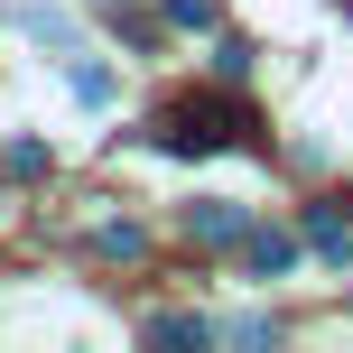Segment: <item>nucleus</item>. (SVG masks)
Segmentation results:
<instances>
[{
  "mask_svg": "<svg viewBox=\"0 0 353 353\" xmlns=\"http://www.w3.org/2000/svg\"><path fill=\"white\" fill-rule=\"evenodd\" d=\"M223 140H251V112L242 103H223V93H186V103H168V121H159V149H223Z\"/></svg>",
  "mask_w": 353,
  "mask_h": 353,
  "instance_id": "f257e3e1",
  "label": "nucleus"
},
{
  "mask_svg": "<svg viewBox=\"0 0 353 353\" xmlns=\"http://www.w3.org/2000/svg\"><path fill=\"white\" fill-rule=\"evenodd\" d=\"M186 232H195V242H214V251H223V242H242V205H223V195H195V205H186Z\"/></svg>",
  "mask_w": 353,
  "mask_h": 353,
  "instance_id": "f03ea898",
  "label": "nucleus"
},
{
  "mask_svg": "<svg viewBox=\"0 0 353 353\" xmlns=\"http://www.w3.org/2000/svg\"><path fill=\"white\" fill-rule=\"evenodd\" d=\"M307 251L344 270V261H353V223H344V214H325V205H316V214H307Z\"/></svg>",
  "mask_w": 353,
  "mask_h": 353,
  "instance_id": "7ed1b4c3",
  "label": "nucleus"
},
{
  "mask_svg": "<svg viewBox=\"0 0 353 353\" xmlns=\"http://www.w3.org/2000/svg\"><path fill=\"white\" fill-rule=\"evenodd\" d=\"M242 251H251V270H261V279H279V270L298 261V251H288V232H242Z\"/></svg>",
  "mask_w": 353,
  "mask_h": 353,
  "instance_id": "20e7f679",
  "label": "nucleus"
},
{
  "mask_svg": "<svg viewBox=\"0 0 353 353\" xmlns=\"http://www.w3.org/2000/svg\"><path fill=\"white\" fill-rule=\"evenodd\" d=\"M214 325H195V316H149V344H205Z\"/></svg>",
  "mask_w": 353,
  "mask_h": 353,
  "instance_id": "39448f33",
  "label": "nucleus"
},
{
  "mask_svg": "<svg viewBox=\"0 0 353 353\" xmlns=\"http://www.w3.org/2000/svg\"><path fill=\"white\" fill-rule=\"evenodd\" d=\"M65 84H74V103H93V112H103V103H112V74H103V65H74V74H65Z\"/></svg>",
  "mask_w": 353,
  "mask_h": 353,
  "instance_id": "423d86ee",
  "label": "nucleus"
},
{
  "mask_svg": "<svg viewBox=\"0 0 353 353\" xmlns=\"http://www.w3.org/2000/svg\"><path fill=\"white\" fill-rule=\"evenodd\" d=\"M214 74H223V84H242V74H251V47H242V37H223V47H214Z\"/></svg>",
  "mask_w": 353,
  "mask_h": 353,
  "instance_id": "0eeeda50",
  "label": "nucleus"
},
{
  "mask_svg": "<svg viewBox=\"0 0 353 353\" xmlns=\"http://www.w3.org/2000/svg\"><path fill=\"white\" fill-rule=\"evenodd\" d=\"M93 242H103V251H112V261H130V251H140V242H149V232H140V223H103V232H93Z\"/></svg>",
  "mask_w": 353,
  "mask_h": 353,
  "instance_id": "6e6552de",
  "label": "nucleus"
},
{
  "mask_svg": "<svg viewBox=\"0 0 353 353\" xmlns=\"http://www.w3.org/2000/svg\"><path fill=\"white\" fill-rule=\"evenodd\" d=\"M168 19L176 28H214V0H168Z\"/></svg>",
  "mask_w": 353,
  "mask_h": 353,
  "instance_id": "1a4fd4ad",
  "label": "nucleus"
}]
</instances>
